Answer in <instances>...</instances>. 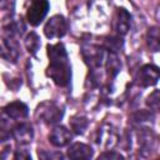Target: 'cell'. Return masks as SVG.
Wrapping results in <instances>:
<instances>
[{
    "label": "cell",
    "instance_id": "1",
    "mask_svg": "<svg viewBox=\"0 0 160 160\" xmlns=\"http://www.w3.org/2000/svg\"><path fill=\"white\" fill-rule=\"evenodd\" d=\"M49 66L46 69V75L61 88H65L71 81V65L69 62L68 52L61 42L48 45Z\"/></svg>",
    "mask_w": 160,
    "mask_h": 160
},
{
    "label": "cell",
    "instance_id": "2",
    "mask_svg": "<svg viewBox=\"0 0 160 160\" xmlns=\"http://www.w3.org/2000/svg\"><path fill=\"white\" fill-rule=\"evenodd\" d=\"M105 50V48H101L99 45L84 42L81 46V55L84 58V61L89 65V68H91L92 70H98L105 64V59L108 55Z\"/></svg>",
    "mask_w": 160,
    "mask_h": 160
},
{
    "label": "cell",
    "instance_id": "3",
    "mask_svg": "<svg viewBox=\"0 0 160 160\" xmlns=\"http://www.w3.org/2000/svg\"><path fill=\"white\" fill-rule=\"evenodd\" d=\"M62 115H64L62 108L54 101H44L36 109V118L48 125H52L60 121Z\"/></svg>",
    "mask_w": 160,
    "mask_h": 160
},
{
    "label": "cell",
    "instance_id": "4",
    "mask_svg": "<svg viewBox=\"0 0 160 160\" xmlns=\"http://www.w3.org/2000/svg\"><path fill=\"white\" fill-rule=\"evenodd\" d=\"M0 56L12 62L19 58V46L15 40V35L6 30H4V34H0Z\"/></svg>",
    "mask_w": 160,
    "mask_h": 160
},
{
    "label": "cell",
    "instance_id": "5",
    "mask_svg": "<svg viewBox=\"0 0 160 160\" xmlns=\"http://www.w3.org/2000/svg\"><path fill=\"white\" fill-rule=\"evenodd\" d=\"M49 1L48 0H32L26 11V20L30 25L38 26L46 16L49 11Z\"/></svg>",
    "mask_w": 160,
    "mask_h": 160
},
{
    "label": "cell",
    "instance_id": "6",
    "mask_svg": "<svg viewBox=\"0 0 160 160\" xmlns=\"http://www.w3.org/2000/svg\"><path fill=\"white\" fill-rule=\"evenodd\" d=\"M68 22L62 15L51 16L44 26V34L48 39H60L66 34Z\"/></svg>",
    "mask_w": 160,
    "mask_h": 160
},
{
    "label": "cell",
    "instance_id": "7",
    "mask_svg": "<svg viewBox=\"0 0 160 160\" xmlns=\"http://www.w3.org/2000/svg\"><path fill=\"white\" fill-rule=\"evenodd\" d=\"M29 110L28 106L21 102V101H12L10 104H8L5 108H2L0 116L6 118L8 120L12 121L14 124H18L20 121H22L24 119L28 118Z\"/></svg>",
    "mask_w": 160,
    "mask_h": 160
},
{
    "label": "cell",
    "instance_id": "8",
    "mask_svg": "<svg viewBox=\"0 0 160 160\" xmlns=\"http://www.w3.org/2000/svg\"><path fill=\"white\" fill-rule=\"evenodd\" d=\"M118 139L119 136L115 128L110 124H104L98 131L96 142L104 149H111L118 144Z\"/></svg>",
    "mask_w": 160,
    "mask_h": 160
},
{
    "label": "cell",
    "instance_id": "9",
    "mask_svg": "<svg viewBox=\"0 0 160 160\" xmlns=\"http://www.w3.org/2000/svg\"><path fill=\"white\" fill-rule=\"evenodd\" d=\"M136 80H138V84L142 88L155 85L159 80V69H158V66L151 65V64H146V65L141 66L138 71Z\"/></svg>",
    "mask_w": 160,
    "mask_h": 160
},
{
    "label": "cell",
    "instance_id": "10",
    "mask_svg": "<svg viewBox=\"0 0 160 160\" xmlns=\"http://www.w3.org/2000/svg\"><path fill=\"white\" fill-rule=\"evenodd\" d=\"M130 22H131V16L129 11L124 8H119L114 15L112 20V28L116 32L118 36H124L129 29H130Z\"/></svg>",
    "mask_w": 160,
    "mask_h": 160
},
{
    "label": "cell",
    "instance_id": "11",
    "mask_svg": "<svg viewBox=\"0 0 160 160\" xmlns=\"http://www.w3.org/2000/svg\"><path fill=\"white\" fill-rule=\"evenodd\" d=\"M12 138L21 146H26L32 141L34 130L29 122H18L12 129Z\"/></svg>",
    "mask_w": 160,
    "mask_h": 160
},
{
    "label": "cell",
    "instance_id": "12",
    "mask_svg": "<svg viewBox=\"0 0 160 160\" xmlns=\"http://www.w3.org/2000/svg\"><path fill=\"white\" fill-rule=\"evenodd\" d=\"M71 140V134L65 126H55L49 134V141L58 148L68 145Z\"/></svg>",
    "mask_w": 160,
    "mask_h": 160
},
{
    "label": "cell",
    "instance_id": "13",
    "mask_svg": "<svg viewBox=\"0 0 160 160\" xmlns=\"http://www.w3.org/2000/svg\"><path fill=\"white\" fill-rule=\"evenodd\" d=\"M92 149L82 142H75L68 150V156L71 159H90L92 158Z\"/></svg>",
    "mask_w": 160,
    "mask_h": 160
},
{
    "label": "cell",
    "instance_id": "14",
    "mask_svg": "<svg viewBox=\"0 0 160 160\" xmlns=\"http://www.w3.org/2000/svg\"><path fill=\"white\" fill-rule=\"evenodd\" d=\"M105 68H106V72H108V76L109 79H114L119 70H120V60L116 55V52L114 51H108V55H106V59H105Z\"/></svg>",
    "mask_w": 160,
    "mask_h": 160
},
{
    "label": "cell",
    "instance_id": "15",
    "mask_svg": "<svg viewBox=\"0 0 160 160\" xmlns=\"http://www.w3.org/2000/svg\"><path fill=\"white\" fill-rule=\"evenodd\" d=\"M69 124H70L71 130H72L75 134H84L85 130L88 129L89 121H88V119H86L85 116H82V115H74V116L70 119Z\"/></svg>",
    "mask_w": 160,
    "mask_h": 160
},
{
    "label": "cell",
    "instance_id": "16",
    "mask_svg": "<svg viewBox=\"0 0 160 160\" xmlns=\"http://www.w3.org/2000/svg\"><path fill=\"white\" fill-rule=\"evenodd\" d=\"M146 44L151 51H159L160 41H159V29L158 26H151L146 34Z\"/></svg>",
    "mask_w": 160,
    "mask_h": 160
},
{
    "label": "cell",
    "instance_id": "17",
    "mask_svg": "<svg viewBox=\"0 0 160 160\" xmlns=\"http://www.w3.org/2000/svg\"><path fill=\"white\" fill-rule=\"evenodd\" d=\"M40 38L38 36V34L36 32H34V31H30L28 35H26V38H25V48H26V50L31 54V55H35L36 52H38V50H39V48H40Z\"/></svg>",
    "mask_w": 160,
    "mask_h": 160
},
{
    "label": "cell",
    "instance_id": "18",
    "mask_svg": "<svg viewBox=\"0 0 160 160\" xmlns=\"http://www.w3.org/2000/svg\"><path fill=\"white\" fill-rule=\"evenodd\" d=\"M159 104H160V96H159V90H154L146 99V105L150 108L152 111L159 110Z\"/></svg>",
    "mask_w": 160,
    "mask_h": 160
},
{
    "label": "cell",
    "instance_id": "19",
    "mask_svg": "<svg viewBox=\"0 0 160 160\" xmlns=\"http://www.w3.org/2000/svg\"><path fill=\"white\" fill-rule=\"evenodd\" d=\"M99 159H110V160H119V159H124V156L120 152H116L114 150H106L102 154L99 155Z\"/></svg>",
    "mask_w": 160,
    "mask_h": 160
},
{
    "label": "cell",
    "instance_id": "20",
    "mask_svg": "<svg viewBox=\"0 0 160 160\" xmlns=\"http://www.w3.org/2000/svg\"><path fill=\"white\" fill-rule=\"evenodd\" d=\"M14 158H15V159H31V155H30V152L25 149V146L19 145V149L16 150Z\"/></svg>",
    "mask_w": 160,
    "mask_h": 160
},
{
    "label": "cell",
    "instance_id": "21",
    "mask_svg": "<svg viewBox=\"0 0 160 160\" xmlns=\"http://www.w3.org/2000/svg\"><path fill=\"white\" fill-rule=\"evenodd\" d=\"M39 158H41V159H54V160H56V159H62V154H61V152H48V151L42 150V151H39Z\"/></svg>",
    "mask_w": 160,
    "mask_h": 160
},
{
    "label": "cell",
    "instance_id": "22",
    "mask_svg": "<svg viewBox=\"0 0 160 160\" xmlns=\"http://www.w3.org/2000/svg\"><path fill=\"white\" fill-rule=\"evenodd\" d=\"M14 8V0H0V10L10 11Z\"/></svg>",
    "mask_w": 160,
    "mask_h": 160
}]
</instances>
